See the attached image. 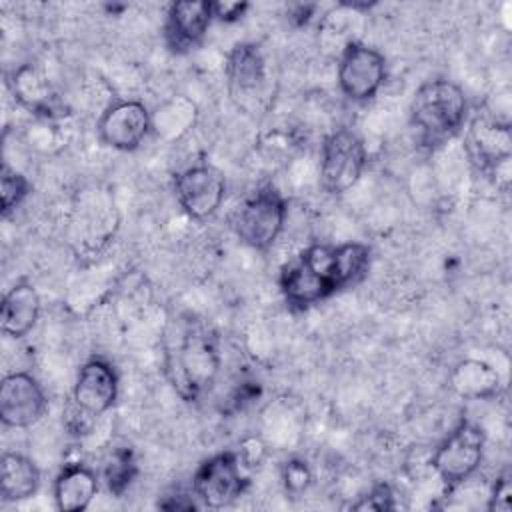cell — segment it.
<instances>
[{"label":"cell","mask_w":512,"mask_h":512,"mask_svg":"<svg viewBox=\"0 0 512 512\" xmlns=\"http://www.w3.org/2000/svg\"><path fill=\"white\" fill-rule=\"evenodd\" d=\"M408 114L416 140L428 148H436L462 130L468 114L466 94L452 80L438 78L424 82L414 92Z\"/></svg>","instance_id":"6da1fadb"},{"label":"cell","mask_w":512,"mask_h":512,"mask_svg":"<svg viewBox=\"0 0 512 512\" xmlns=\"http://www.w3.org/2000/svg\"><path fill=\"white\" fill-rule=\"evenodd\" d=\"M220 370L216 336L204 326H190L180 336L176 352L168 358L172 386L186 400H196L208 390Z\"/></svg>","instance_id":"7a4b0ae2"},{"label":"cell","mask_w":512,"mask_h":512,"mask_svg":"<svg viewBox=\"0 0 512 512\" xmlns=\"http://www.w3.org/2000/svg\"><path fill=\"white\" fill-rule=\"evenodd\" d=\"M332 254L334 246L312 244L282 268L280 290L288 306L304 310L340 290Z\"/></svg>","instance_id":"3957f363"},{"label":"cell","mask_w":512,"mask_h":512,"mask_svg":"<svg viewBox=\"0 0 512 512\" xmlns=\"http://www.w3.org/2000/svg\"><path fill=\"white\" fill-rule=\"evenodd\" d=\"M286 200L274 186H260L250 192L232 214V230L238 240L254 250L274 246L286 224Z\"/></svg>","instance_id":"277c9868"},{"label":"cell","mask_w":512,"mask_h":512,"mask_svg":"<svg viewBox=\"0 0 512 512\" xmlns=\"http://www.w3.org/2000/svg\"><path fill=\"white\" fill-rule=\"evenodd\" d=\"M484 432L480 426L462 420L434 450L430 468L448 488L464 484L480 468L484 458Z\"/></svg>","instance_id":"5b68a950"},{"label":"cell","mask_w":512,"mask_h":512,"mask_svg":"<svg viewBox=\"0 0 512 512\" xmlns=\"http://www.w3.org/2000/svg\"><path fill=\"white\" fill-rule=\"evenodd\" d=\"M366 146L362 138L348 130L338 128L322 142L320 152V184L328 194L348 192L366 168Z\"/></svg>","instance_id":"8992f818"},{"label":"cell","mask_w":512,"mask_h":512,"mask_svg":"<svg viewBox=\"0 0 512 512\" xmlns=\"http://www.w3.org/2000/svg\"><path fill=\"white\" fill-rule=\"evenodd\" d=\"M236 452H218L206 458L192 478V496L204 508H226L236 502L248 486Z\"/></svg>","instance_id":"52a82bcc"},{"label":"cell","mask_w":512,"mask_h":512,"mask_svg":"<svg viewBox=\"0 0 512 512\" xmlns=\"http://www.w3.org/2000/svg\"><path fill=\"white\" fill-rule=\"evenodd\" d=\"M338 88L354 102L372 100L386 80V58L372 46L350 42L340 50Z\"/></svg>","instance_id":"ba28073f"},{"label":"cell","mask_w":512,"mask_h":512,"mask_svg":"<svg viewBox=\"0 0 512 512\" xmlns=\"http://www.w3.org/2000/svg\"><path fill=\"white\" fill-rule=\"evenodd\" d=\"M152 130V114L140 100H118L104 108L96 132L102 144L120 152L136 150Z\"/></svg>","instance_id":"9c48e42d"},{"label":"cell","mask_w":512,"mask_h":512,"mask_svg":"<svg viewBox=\"0 0 512 512\" xmlns=\"http://www.w3.org/2000/svg\"><path fill=\"white\" fill-rule=\"evenodd\" d=\"M174 194L180 208L194 220L210 218L224 202L226 182L218 168L194 164L174 178Z\"/></svg>","instance_id":"30bf717a"},{"label":"cell","mask_w":512,"mask_h":512,"mask_svg":"<svg viewBox=\"0 0 512 512\" xmlns=\"http://www.w3.org/2000/svg\"><path fill=\"white\" fill-rule=\"evenodd\" d=\"M48 410L42 384L30 372H12L0 384V420L6 428H30Z\"/></svg>","instance_id":"8fae6325"},{"label":"cell","mask_w":512,"mask_h":512,"mask_svg":"<svg viewBox=\"0 0 512 512\" xmlns=\"http://www.w3.org/2000/svg\"><path fill=\"white\" fill-rule=\"evenodd\" d=\"M226 78L230 86L232 100L238 108L254 112L268 90V70L266 60L256 44H238L228 54Z\"/></svg>","instance_id":"7c38bea8"},{"label":"cell","mask_w":512,"mask_h":512,"mask_svg":"<svg viewBox=\"0 0 512 512\" xmlns=\"http://www.w3.org/2000/svg\"><path fill=\"white\" fill-rule=\"evenodd\" d=\"M118 398V374L104 358H90L82 364L72 388V402L86 414L98 418Z\"/></svg>","instance_id":"4fadbf2b"},{"label":"cell","mask_w":512,"mask_h":512,"mask_svg":"<svg viewBox=\"0 0 512 512\" xmlns=\"http://www.w3.org/2000/svg\"><path fill=\"white\" fill-rule=\"evenodd\" d=\"M8 88L14 100L38 118L54 120L66 114L62 98L44 76V72L34 64L18 66L8 78Z\"/></svg>","instance_id":"5bb4252c"},{"label":"cell","mask_w":512,"mask_h":512,"mask_svg":"<svg viewBox=\"0 0 512 512\" xmlns=\"http://www.w3.org/2000/svg\"><path fill=\"white\" fill-rule=\"evenodd\" d=\"M214 20L212 2L180 0L172 2L166 14L164 36L174 52H186L202 42Z\"/></svg>","instance_id":"9a60e30c"},{"label":"cell","mask_w":512,"mask_h":512,"mask_svg":"<svg viewBox=\"0 0 512 512\" xmlns=\"http://www.w3.org/2000/svg\"><path fill=\"white\" fill-rule=\"evenodd\" d=\"M40 294L28 280H18L2 298L0 304V326L10 338H24L40 316Z\"/></svg>","instance_id":"2e32d148"},{"label":"cell","mask_w":512,"mask_h":512,"mask_svg":"<svg viewBox=\"0 0 512 512\" xmlns=\"http://www.w3.org/2000/svg\"><path fill=\"white\" fill-rule=\"evenodd\" d=\"M468 144L474 160H478L486 172H492L496 164H502L512 156L510 124L486 116L476 118L468 130Z\"/></svg>","instance_id":"e0dca14e"},{"label":"cell","mask_w":512,"mask_h":512,"mask_svg":"<svg viewBox=\"0 0 512 512\" xmlns=\"http://www.w3.org/2000/svg\"><path fill=\"white\" fill-rule=\"evenodd\" d=\"M96 472L82 462H68L54 478V504L62 512L86 510L98 494Z\"/></svg>","instance_id":"ac0fdd59"},{"label":"cell","mask_w":512,"mask_h":512,"mask_svg":"<svg viewBox=\"0 0 512 512\" xmlns=\"http://www.w3.org/2000/svg\"><path fill=\"white\" fill-rule=\"evenodd\" d=\"M450 388L464 400H490L500 394L502 380L492 364L478 358H466L452 368Z\"/></svg>","instance_id":"d6986e66"},{"label":"cell","mask_w":512,"mask_h":512,"mask_svg":"<svg viewBox=\"0 0 512 512\" xmlns=\"http://www.w3.org/2000/svg\"><path fill=\"white\" fill-rule=\"evenodd\" d=\"M40 488L36 462L20 452H4L0 460V496L4 502H22Z\"/></svg>","instance_id":"ffe728a7"},{"label":"cell","mask_w":512,"mask_h":512,"mask_svg":"<svg viewBox=\"0 0 512 512\" xmlns=\"http://www.w3.org/2000/svg\"><path fill=\"white\" fill-rule=\"evenodd\" d=\"M174 112H176V98L164 102L162 106H158L156 114H152V130H156L160 138H166V140L180 138L194 126L196 114H198L194 102H190L188 98H182L178 114Z\"/></svg>","instance_id":"44dd1931"},{"label":"cell","mask_w":512,"mask_h":512,"mask_svg":"<svg viewBox=\"0 0 512 512\" xmlns=\"http://www.w3.org/2000/svg\"><path fill=\"white\" fill-rule=\"evenodd\" d=\"M334 274L342 288L358 282L370 266V246L362 242H344L334 246Z\"/></svg>","instance_id":"7402d4cb"},{"label":"cell","mask_w":512,"mask_h":512,"mask_svg":"<svg viewBox=\"0 0 512 512\" xmlns=\"http://www.w3.org/2000/svg\"><path fill=\"white\" fill-rule=\"evenodd\" d=\"M134 476H136V460H134L132 450L126 446L114 450L104 468V480H106L108 490L116 498H120L132 484Z\"/></svg>","instance_id":"603a6c76"},{"label":"cell","mask_w":512,"mask_h":512,"mask_svg":"<svg viewBox=\"0 0 512 512\" xmlns=\"http://www.w3.org/2000/svg\"><path fill=\"white\" fill-rule=\"evenodd\" d=\"M30 194V180L10 168L6 162L2 166V172H0V206H2V216H8L10 212H14L22 202L24 198Z\"/></svg>","instance_id":"cb8c5ba5"},{"label":"cell","mask_w":512,"mask_h":512,"mask_svg":"<svg viewBox=\"0 0 512 512\" xmlns=\"http://www.w3.org/2000/svg\"><path fill=\"white\" fill-rule=\"evenodd\" d=\"M282 484L286 494L302 496L312 484V470L302 458H290L282 466Z\"/></svg>","instance_id":"d4e9b609"},{"label":"cell","mask_w":512,"mask_h":512,"mask_svg":"<svg viewBox=\"0 0 512 512\" xmlns=\"http://www.w3.org/2000/svg\"><path fill=\"white\" fill-rule=\"evenodd\" d=\"M352 510H372V512H386V510H394L396 508V494L392 490L390 484L380 482L374 484L366 494H362L354 504H350Z\"/></svg>","instance_id":"484cf974"},{"label":"cell","mask_w":512,"mask_h":512,"mask_svg":"<svg viewBox=\"0 0 512 512\" xmlns=\"http://www.w3.org/2000/svg\"><path fill=\"white\" fill-rule=\"evenodd\" d=\"M266 454H268V448L260 436H246L236 450V458L244 470L260 468L262 462L266 460Z\"/></svg>","instance_id":"4316f807"},{"label":"cell","mask_w":512,"mask_h":512,"mask_svg":"<svg viewBox=\"0 0 512 512\" xmlns=\"http://www.w3.org/2000/svg\"><path fill=\"white\" fill-rule=\"evenodd\" d=\"M512 508V480L510 474L504 472L496 478L492 492L488 496V510H498V512H510Z\"/></svg>","instance_id":"83f0119b"},{"label":"cell","mask_w":512,"mask_h":512,"mask_svg":"<svg viewBox=\"0 0 512 512\" xmlns=\"http://www.w3.org/2000/svg\"><path fill=\"white\" fill-rule=\"evenodd\" d=\"M248 8H250L248 2H212V14L220 22L240 20Z\"/></svg>","instance_id":"f1b7e54d"}]
</instances>
